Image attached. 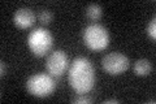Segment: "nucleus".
Returning <instances> with one entry per match:
<instances>
[{"label":"nucleus","mask_w":156,"mask_h":104,"mask_svg":"<svg viewBox=\"0 0 156 104\" xmlns=\"http://www.w3.org/2000/svg\"><path fill=\"white\" fill-rule=\"evenodd\" d=\"M68 80L77 94L90 92L95 85V69L92 63L83 56L76 57L69 65Z\"/></svg>","instance_id":"obj_1"},{"label":"nucleus","mask_w":156,"mask_h":104,"mask_svg":"<svg viewBox=\"0 0 156 104\" xmlns=\"http://www.w3.org/2000/svg\"><path fill=\"white\" fill-rule=\"evenodd\" d=\"M25 86L30 95L43 99L52 95L53 91L56 90V81L53 80L51 74L37 73L29 77Z\"/></svg>","instance_id":"obj_2"},{"label":"nucleus","mask_w":156,"mask_h":104,"mask_svg":"<svg viewBox=\"0 0 156 104\" xmlns=\"http://www.w3.org/2000/svg\"><path fill=\"white\" fill-rule=\"evenodd\" d=\"M109 33L99 23L89 25L83 31V42L91 51H103L109 46Z\"/></svg>","instance_id":"obj_3"},{"label":"nucleus","mask_w":156,"mask_h":104,"mask_svg":"<svg viewBox=\"0 0 156 104\" xmlns=\"http://www.w3.org/2000/svg\"><path fill=\"white\" fill-rule=\"evenodd\" d=\"M52 44H53V38L51 33L43 27L34 29L27 37V46L33 52V55L38 57L46 56L52 48Z\"/></svg>","instance_id":"obj_4"},{"label":"nucleus","mask_w":156,"mask_h":104,"mask_svg":"<svg viewBox=\"0 0 156 104\" xmlns=\"http://www.w3.org/2000/svg\"><path fill=\"white\" fill-rule=\"evenodd\" d=\"M101 66L105 73L111 74V76H119L128 70L129 59L121 52H111L103 57Z\"/></svg>","instance_id":"obj_5"},{"label":"nucleus","mask_w":156,"mask_h":104,"mask_svg":"<svg viewBox=\"0 0 156 104\" xmlns=\"http://www.w3.org/2000/svg\"><path fill=\"white\" fill-rule=\"evenodd\" d=\"M68 68H69V59L61 49L51 52V55L47 57L46 69L52 77H61L68 70Z\"/></svg>","instance_id":"obj_6"},{"label":"nucleus","mask_w":156,"mask_h":104,"mask_svg":"<svg viewBox=\"0 0 156 104\" xmlns=\"http://www.w3.org/2000/svg\"><path fill=\"white\" fill-rule=\"evenodd\" d=\"M35 22V14L30 8H20L13 14V23L18 29H29Z\"/></svg>","instance_id":"obj_7"},{"label":"nucleus","mask_w":156,"mask_h":104,"mask_svg":"<svg viewBox=\"0 0 156 104\" xmlns=\"http://www.w3.org/2000/svg\"><path fill=\"white\" fill-rule=\"evenodd\" d=\"M133 70L136 76L139 77H146L152 72V64L147 59H140V60H136L133 65Z\"/></svg>","instance_id":"obj_8"},{"label":"nucleus","mask_w":156,"mask_h":104,"mask_svg":"<svg viewBox=\"0 0 156 104\" xmlns=\"http://www.w3.org/2000/svg\"><path fill=\"white\" fill-rule=\"evenodd\" d=\"M101 14H103V9H101L99 4H90V5L86 8V16L89 17L91 21L100 20Z\"/></svg>","instance_id":"obj_9"},{"label":"nucleus","mask_w":156,"mask_h":104,"mask_svg":"<svg viewBox=\"0 0 156 104\" xmlns=\"http://www.w3.org/2000/svg\"><path fill=\"white\" fill-rule=\"evenodd\" d=\"M147 35L152 39V41L156 39V18H155V16L151 18V21L147 25Z\"/></svg>","instance_id":"obj_10"},{"label":"nucleus","mask_w":156,"mask_h":104,"mask_svg":"<svg viewBox=\"0 0 156 104\" xmlns=\"http://www.w3.org/2000/svg\"><path fill=\"white\" fill-rule=\"evenodd\" d=\"M38 18L43 25H47V23H50L52 21V13L50 11H47V9H43V11L39 13Z\"/></svg>","instance_id":"obj_11"},{"label":"nucleus","mask_w":156,"mask_h":104,"mask_svg":"<svg viewBox=\"0 0 156 104\" xmlns=\"http://www.w3.org/2000/svg\"><path fill=\"white\" fill-rule=\"evenodd\" d=\"M92 102V99L90 96H86L85 94H80L77 98L73 99V103L74 104H89Z\"/></svg>","instance_id":"obj_12"},{"label":"nucleus","mask_w":156,"mask_h":104,"mask_svg":"<svg viewBox=\"0 0 156 104\" xmlns=\"http://www.w3.org/2000/svg\"><path fill=\"white\" fill-rule=\"evenodd\" d=\"M0 65H2V73H0V76L2 77H4L7 74V68H5V63H3L2 61V64H0Z\"/></svg>","instance_id":"obj_13"},{"label":"nucleus","mask_w":156,"mask_h":104,"mask_svg":"<svg viewBox=\"0 0 156 104\" xmlns=\"http://www.w3.org/2000/svg\"><path fill=\"white\" fill-rule=\"evenodd\" d=\"M103 103H104V104H109V103H115V104H117V103H120V102L117 100V99H108V100H104Z\"/></svg>","instance_id":"obj_14"}]
</instances>
